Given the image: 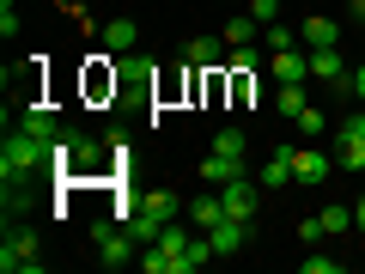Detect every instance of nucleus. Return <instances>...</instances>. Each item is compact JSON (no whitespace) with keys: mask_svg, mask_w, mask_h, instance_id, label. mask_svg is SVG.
<instances>
[{"mask_svg":"<svg viewBox=\"0 0 365 274\" xmlns=\"http://www.w3.org/2000/svg\"><path fill=\"white\" fill-rule=\"evenodd\" d=\"M49 165V141L31 128H6V146H0V183H31Z\"/></svg>","mask_w":365,"mask_h":274,"instance_id":"obj_1","label":"nucleus"},{"mask_svg":"<svg viewBox=\"0 0 365 274\" xmlns=\"http://www.w3.org/2000/svg\"><path fill=\"white\" fill-rule=\"evenodd\" d=\"M177 213H182V196H170V189H146V196H140V208H134V220H128L134 244L146 250V244H153V238L165 232L170 220H177Z\"/></svg>","mask_w":365,"mask_h":274,"instance_id":"obj_2","label":"nucleus"},{"mask_svg":"<svg viewBox=\"0 0 365 274\" xmlns=\"http://www.w3.org/2000/svg\"><path fill=\"white\" fill-rule=\"evenodd\" d=\"M0 268L6 274H43V256H37V238L25 225L6 220V244H0Z\"/></svg>","mask_w":365,"mask_h":274,"instance_id":"obj_3","label":"nucleus"},{"mask_svg":"<svg viewBox=\"0 0 365 274\" xmlns=\"http://www.w3.org/2000/svg\"><path fill=\"white\" fill-rule=\"evenodd\" d=\"M116 91H122V73H116V61H110V49L91 55L86 61V104H104V98H116Z\"/></svg>","mask_w":365,"mask_h":274,"instance_id":"obj_4","label":"nucleus"},{"mask_svg":"<svg viewBox=\"0 0 365 274\" xmlns=\"http://www.w3.org/2000/svg\"><path fill=\"white\" fill-rule=\"evenodd\" d=\"M220 201H225V220H250L256 225V177H232V183H220Z\"/></svg>","mask_w":365,"mask_h":274,"instance_id":"obj_5","label":"nucleus"},{"mask_svg":"<svg viewBox=\"0 0 365 274\" xmlns=\"http://www.w3.org/2000/svg\"><path fill=\"white\" fill-rule=\"evenodd\" d=\"M91 238H98V250H104V268H122V262H134V232L128 225H110V220H98L91 225Z\"/></svg>","mask_w":365,"mask_h":274,"instance_id":"obj_6","label":"nucleus"},{"mask_svg":"<svg viewBox=\"0 0 365 274\" xmlns=\"http://www.w3.org/2000/svg\"><path fill=\"white\" fill-rule=\"evenodd\" d=\"M329 171H335V158H329V153H317V146H292V183L317 189V183H329Z\"/></svg>","mask_w":365,"mask_h":274,"instance_id":"obj_7","label":"nucleus"},{"mask_svg":"<svg viewBox=\"0 0 365 274\" xmlns=\"http://www.w3.org/2000/svg\"><path fill=\"white\" fill-rule=\"evenodd\" d=\"M98 171H104V141L98 134H73V171H67V183L98 177Z\"/></svg>","mask_w":365,"mask_h":274,"instance_id":"obj_8","label":"nucleus"},{"mask_svg":"<svg viewBox=\"0 0 365 274\" xmlns=\"http://www.w3.org/2000/svg\"><path fill=\"white\" fill-rule=\"evenodd\" d=\"M225 55H232L225 37H189V43H182V61L201 67V73H207V67H225Z\"/></svg>","mask_w":365,"mask_h":274,"instance_id":"obj_9","label":"nucleus"},{"mask_svg":"<svg viewBox=\"0 0 365 274\" xmlns=\"http://www.w3.org/2000/svg\"><path fill=\"white\" fill-rule=\"evenodd\" d=\"M182 220L195 225V232H213V225L225 220V201H220V189H207V196H195V201H182Z\"/></svg>","mask_w":365,"mask_h":274,"instance_id":"obj_10","label":"nucleus"},{"mask_svg":"<svg viewBox=\"0 0 365 274\" xmlns=\"http://www.w3.org/2000/svg\"><path fill=\"white\" fill-rule=\"evenodd\" d=\"M268 61H274V86H304V73H311V55L304 49H280Z\"/></svg>","mask_w":365,"mask_h":274,"instance_id":"obj_11","label":"nucleus"},{"mask_svg":"<svg viewBox=\"0 0 365 274\" xmlns=\"http://www.w3.org/2000/svg\"><path fill=\"white\" fill-rule=\"evenodd\" d=\"M207 238H213V256H237L250 244V220H220Z\"/></svg>","mask_w":365,"mask_h":274,"instance_id":"obj_12","label":"nucleus"},{"mask_svg":"<svg viewBox=\"0 0 365 274\" xmlns=\"http://www.w3.org/2000/svg\"><path fill=\"white\" fill-rule=\"evenodd\" d=\"M262 189H287V183H292V146H274V153L268 158H262Z\"/></svg>","mask_w":365,"mask_h":274,"instance_id":"obj_13","label":"nucleus"},{"mask_svg":"<svg viewBox=\"0 0 365 274\" xmlns=\"http://www.w3.org/2000/svg\"><path fill=\"white\" fill-rule=\"evenodd\" d=\"M19 128H31V134H43V141H55V104H43V98H31L25 110H19Z\"/></svg>","mask_w":365,"mask_h":274,"instance_id":"obj_14","label":"nucleus"},{"mask_svg":"<svg viewBox=\"0 0 365 274\" xmlns=\"http://www.w3.org/2000/svg\"><path fill=\"white\" fill-rule=\"evenodd\" d=\"M134 43H140V25H134V19H110L104 25V49L110 55H134Z\"/></svg>","mask_w":365,"mask_h":274,"instance_id":"obj_15","label":"nucleus"},{"mask_svg":"<svg viewBox=\"0 0 365 274\" xmlns=\"http://www.w3.org/2000/svg\"><path fill=\"white\" fill-rule=\"evenodd\" d=\"M335 43H341V25H335V19H323V13L304 19V49H335Z\"/></svg>","mask_w":365,"mask_h":274,"instance_id":"obj_16","label":"nucleus"},{"mask_svg":"<svg viewBox=\"0 0 365 274\" xmlns=\"http://www.w3.org/2000/svg\"><path fill=\"white\" fill-rule=\"evenodd\" d=\"M116 73H122V86H158V67L146 61V55H122Z\"/></svg>","mask_w":365,"mask_h":274,"instance_id":"obj_17","label":"nucleus"},{"mask_svg":"<svg viewBox=\"0 0 365 274\" xmlns=\"http://www.w3.org/2000/svg\"><path fill=\"white\" fill-rule=\"evenodd\" d=\"M311 73H317V79H341V73H347L341 43H335V49H311Z\"/></svg>","mask_w":365,"mask_h":274,"instance_id":"obj_18","label":"nucleus"},{"mask_svg":"<svg viewBox=\"0 0 365 274\" xmlns=\"http://www.w3.org/2000/svg\"><path fill=\"white\" fill-rule=\"evenodd\" d=\"M201 177H207V183H232V177H244V165H237V158L207 153V158H201Z\"/></svg>","mask_w":365,"mask_h":274,"instance_id":"obj_19","label":"nucleus"},{"mask_svg":"<svg viewBox=\"0 0 365 274\" xmlns=\"http://www.w3.org/2000/svg\"><path fill=\"white\" fill-rule=\"evenodd\" d=\"M213 153H220V158H237V165H244V153H250L244 128H220V134H213Z\"/></svg>","mask_w":365,"mask_h":274,"instance_id":"obj_20","label":"nucleus"},{"mask_svg":"<svg viewBox=\"0 0 365 274\" xmlns=\"http://www.w3.org/2000/svg\"><path fill=\"white\" fill-rule=\"evenodd\" d=\"M323 232H329V238L353 232V201H335V208H323Z\"/></svg>","mask_w":365,"mask_h":274,"instance_id":"obj_21","label":"nucleus"},{"mask_svg":"<svg viewBox=\"0 0 365 274\" xmlns=\"http://www.w3.org/2000/svg\"><path fill=\"white\" fill-rule=\"evenodd\" d=\"M274 104H280V116H304V110H311V104H304V86H280V91H274Z\"/></svg>","mask_w":365,"mask_h":274,"instance_id":"obj_22","label":"nucleus"},{"mask_svg":"<svg viewBox=\"0 0 365 274\" xmlns=\"http://www.w3.org/2000/svg\"><path fill=\"white\" fill-rule=\"evenodd\" d=\"M280 49H299V31H292L287 19H274V25H268V55H280Z\"/></svg>","mask_w":365,"mask_h":274,"instance_id":"obj_23","label":"nucleus"},{"mask_svg":"<svg viewBox=\"0 0 365 274\" xmlns=\"http://www.w3.org/2000/svg\"><path fill=\"white\" fill-rule=\"evenodd\" d=\"M225 43H232V49H237V43H256V19H250V13H237L232 25H225Z\"/></svg>","mask_w":365,"mask_h":274,"instance_id":"obj_24","label":"nucleus"},{"mask_svg":"<svg viewBox=\"0 0 365 274\" xmlns=\"http://www.w3.org/2000/svg\"><path fill=\"white\" fill-rule=\"evenodd\" d=\"M341 268H347L341 256H304V274H341Z\"/></svg>","mask_w":365,"mask_h":274,"instance_id":"obj_25","label":"nucleus"},{"mask_svg":"<svg viewBox=\"0 0 365 274\" xmlns=\"http://www.w3.org/2000/svg\"><path fill=\"white\" fill-rule=\"evenodd\" d=\"M250 19H256V25H274V19H280V0H250Z\"/></svg>","mask_w":365,"mask_h":274,"instance_id":"obj_26","label":"nucleus"},{"mask_svg":"<svg viewBox=\"0 0 365 274\" xmlns=\"http://www.w3.org/2000/svg\"><path fill=\"white\" fill-rule=\"evenodd\" d=\"M207 256H213V238H207V232H201V238H189V268H201Z\"/></svg>","mask_w":365,"mask_h":274,"instance_id":"obj_27","label":"nucleus"},{"mask_svg":"<svg viewBox=\"0 0 365 274\" xmlns=\"http://www.w3.org/2000/svg\"><path fill=\"white\" fill-rule=\"evenodd\" d=\"M292 122H299L304 141H317V134H323V110H304V116H292Z\"/></svg>","mask_w":365,"mask_h":274,"instance_id":"obj_28","label":"nucleus"},{"mask_svg":"<svg viewBox=\"0 0 365 274\" xmlns=\"http://www.w3.org/2000/svg\"><path fill=\"white\" fill-rule=\"evenodd\" d=\"M13 31H19V6H13V0H0V37H13Z\"/></svg>","mask_w":365,"mask_h":274,"instance_id":"obj_29","label":"nucleus"},{"mask_svg":"<svg viewBox=\"0 0 365 274\" xmlns=\"http://www.w3.org/2000/svg\"><path fill=\"white\" fill-rule=\"evenodd\" d=\"M299 238H304V244H317V238H329V232H323V213H311V220L299 225Z\"/></svg>","mask_w":365,"mask_h":274,"instance_id":"obj_30","label":"nucleus"},{"mask_svg":"<svg viewBox=\"0 0 365 274\" xmlns=\"http://www.w3.org/2000/svg\"><path fill=\"white\" fill-rule=\"evenodd\" d=\"M353 98H359V104H365V61L353 67Z\"/></svg>","mask_w":365,"mask_h":274,"instance_id":"obj_31","label":"nucleus"},{"mask_svg":"<svg viewBox=\"0 0 365 274\" xmlns=\"http://www.w3.org/2000/svg\"><path fill=\"white\" fill-rule=\"evenodd\" d=\"M353 232H365V196L353 201Z\"/></svg>","mask_w":365,"mask_h":274,"instance_id":"obj_32","label":"nucleus"},{"mask_svg":"<svg viewBox=\"0 0 365 274\" xmlns=\"http://www.w3.org/2000/svg\"><path fill=\"white\" fill-rule=\"evenodd\" d=\"M341 6H347V13H353V19H365V0H341Z\"/></svg>","mask_w":365,"mask_h":274,"instance_id":"obj_33","label":"nucleus"},{"mask_svg":"<svg viewBox=\"0 0 365 274\" xmlns=\"http://www.w3.org/2000/svg\"><path fill=\"white\" fill-rule=\"evenodd\" d=\"M359 55H365V43H359Z\"/></svg>","mask_w":365,"mask_h":274,"instance_id":"obj_34","label":"nucleus"}]
</instances>
